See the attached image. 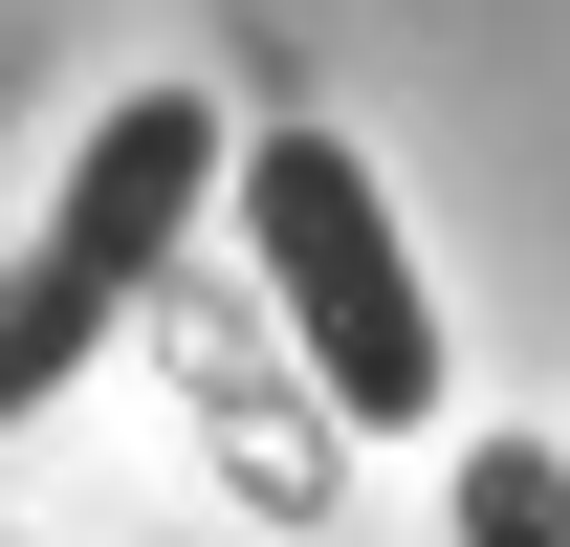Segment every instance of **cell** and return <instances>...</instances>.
Returning a JSON list of instances; mask_svg holds the SVG:
<instances>
[{"mask_svg": "<svg viewBox=\"0 0 570 547\" xmlns=\"http://www.w3.org/2000/svg\"><path fill=\"white\" fill-rule=\"evenodd\" d=\"M219 88H110V132L67 153V198H45V241L0 263V416H45L88 372V350L132 329L154 285L198 263V219H219Z\"/></svg>", "mask_w": 570, "mask_h": 547, "instance_id": "cell-2", "label": "cell"}, {"mask_svg": "<svg viewBox=\"0 0 570 547\" xmlns=\"http://www.w3.org/2000/svg\"><path fill=\"white\" fill-rule=\"evenodd\" d=\"M219 198H242V263H264V307H285V350H307V395L330 416H373V438H417L439 416V285H417V241H395V176H373L352 132H242L219 153Z\"/></svg>", "mask_w": 570, "mask_h": 547, "instance_id": "cell-1", "label": "cell"}]
</instances>
